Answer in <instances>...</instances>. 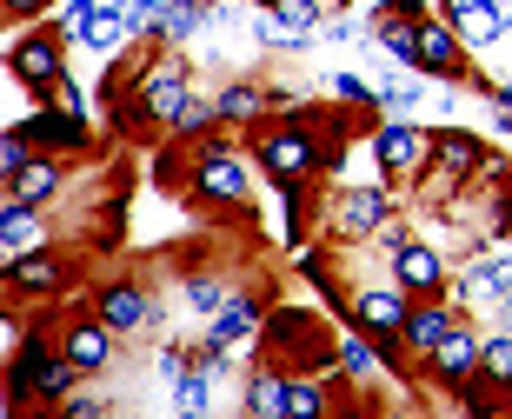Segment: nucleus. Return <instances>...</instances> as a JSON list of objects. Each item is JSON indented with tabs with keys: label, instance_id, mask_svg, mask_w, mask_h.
I'll list each match as a JSON object with an SVG mask.
<instances>
[{
	"label": "nucleus",
	"instance_id": "1",
	"mask_svg": "<svg viewBox=\"0 0 512 419\" xmlns=\"http://www.w3.org/2000/svg\"><path fill=\"white\" fill-rule=\"evenodd\" d=\"M326 7H333V0H266L260 40L266 47H306V40L326 27Z\"/></svg>",
	"mask_w": 512,
	"mask_h": 419
},
{
	"label": "nucleus",
	"instance_id": "2",
	"mask_svg": "<svg viewBox=\"0 0 512 419\" xmlns=\"http://www.w3.org/2000/svg\"><path fill=\"white\" fill-rule=\"evenodd\" d=\"M140 107H147V114H160L167 127H187V134H193V127H207V107H200V100H193L187 87L173 80L167 60H160V67L140 80Z\"/></svg>",
	"mask_w": 512,
	"mask_h": 419
},
{
	"label": "nucleus",
	"instance_id": "3",
	"mask_svg": "<svg viewBox=\"0 0 512 419\" xmlns=\"http://www.w3.org/2000/svg\"><path fill=\"white\" fill-rule=\"evenodd\" d=\"M14 380L34 386L40 400H67V393H74V380H80V366L74 360H47V353H40V340H27V346H14Z\"/></svg>",
	"mask_w": 512,
	"mask_h": 419
},
{
	"label": "nucleus",
	"instance_id": "4",
	"mask_svg": "<svg viewBox=\"0 0 512 419\" xmlns=\"http://www.w3.org/2000/svg\"><path fill=\"white\" fill-rule=\"evenodd\" d=\"M459 293L479 306H512V260L506 253H486V260H473V267L459 273Z\"/></svg>",
	"mask_w": 512,
	"mask_h": 419
},
{
	"label": "nucleus",
	"instance_id": "5",
	"mask_svg": "<svg viewBox=\"0 0 512 419\" xmlns=\"http://www.w3.org/2000/svg\"><path fill=\"white\" fill-rule=\"evenodd\" d=\"M333 227L346 233V240H366V233L386 227V193L380 187H353L340 193V207H333Z\"/></svg>",
	"mask_w": 512,
	"mask_h": 419
},
{
	"label": "nucleus",
	"instance_id": "6",
	"mask_svg": "<svg viewBox=\"0 0 512 419\" xmlns=\"http://www.w3.org/2000/svg\"><path fill=\"white\" fill-rule=\"evenodd\" d=\"M373 153H380V167H386V173H419L426 160H433V140L413 134V127H380Z\"/></svg>",
	"mask_w": 512,
	"mask_h": 419
},
{
	"label": "nucleus",
	"instance_id": "7",
	"mask_svg": "<svg viewBox=\"0 0 512 419\" xmlns=\"http://www.w3.org/2000/svg\"><path fill=\"white\" fill-rule=\"evenodd\" d=\"M260 160L273 167V180H300V173H313V140L306 134H266V147H260Z\"/></svg>",
	"mask_w": 512,
	"mask_h": 419
},
{
	"label": "nucleus",
	"instance_id": "8",
	"mask_svg": "<svg viewBox=\"0 0 512 419\" xmlns=\"http://www.w3.org/2000/svg\"><path fill=\"white\" fill-rule=\"evenodd\" d=\"M100 320L114 326V333H147V320H153V300L140 293V286H114V293L100 300Z\"/></svg>",
	"mask_w": 512,
	"mask_h": 419
},
{
	"label": "nucleus",
	"instance_id": "9",
	"mask_svg": "<svg viewBox=\"0 0 512 419\" xmlns=\"http://www.w3.org/2000/svg\"><path fill=\"white\" fill-rule=\"evenodd\" d=\"M14 74L27 80V87H54V80H60V47L47 34L20 40V47H14Z\"/></svg>",
	"mask_w": 512,
	"mask_h": 419
},
{
	"label": "nucleus",
	"instance_id": "10",
	"mask_svg": "<svg viewBox=\"0 0 512 419\" xmlns=\"http://www.w3.org/2000/svg\"><path fill=\"white\" fill-rule=\"evenodd\" d=\"M419 67H426V74L459 80V47H453V27H439V20H419Z\"/></svg>",
	"mask_w": 512,
	"mask_h": 419
},
{
	"label": "nucleus",
	"instance_id": "11",
	"mask_svg": "<svg viewBox=\"0 0 512 419\" xmlns=\"http://www.w3.org/2000/svg\"><path fill=\"white\" fill-rule=\"evenodd\" d=\"M40 240V220H34V200H27V207H20L14 193H7V213H0V247H7V267H14L20 253L34 247Z\"/></svg>",
	"mask_w": 512,
	"mask_h": 419
},
{
	"label": "nucleus",
	"instance_id": "12",
	"mask_svg": "<svg viewBox=\"0 0 512 419\" xmlns=\"http://www.w3.org/2000/svg\"><path fill=\"white\" fill-rule=\"evenodd\" d=\"M353 320L366 326V333H399V326H406V300H399V293H360V300H353Z\"/></svg>",
	"mask_w": 512,
	"mask_h": 419
},
{
	"label": "nucleus",
	"instance_id": "13",
	"mask_svg": "<svg viewBox=\"0 0 512 419\" xmlns=\"http://www.w3.org/2000/svg\"><path fill=\"white\" fill-rule=\"evenodd\" d=\"M127 34H133V27H127V14H120L114 0H94V14H87V27H80V40H87L94 54H114Z\"/></svg>",
	"mask_w": 512,
	"mask_h": 419
},
{
	"label": "nucleus",
	"instance_id": "14",
	"mask_svg": "<svg viewBox=\"0 0 512 419\" xmlns=\"http://www.w3.org/2000/svg\"><path fill=\"white\" fill-rule=\"evenodd\" d=\"M399 286H406V293H439V286H446L439 253H426V247H399Z\"/></svg>",
	"mask_w": 512,
	"mask_h": 419
},
{
	"label": "nucleus",
	"instance_id": "15",
	"mask_svg": "<svg viewBox=\"0 0 512 419\" xmlns=\"http://www.w3.org/2000/svg\"><path fill=\"white\" fill-rule=\"evenodd\" d=\"M200 193H213V200H247V173H240V160L207 153V160H200Z\"/></svg>",
	"mask_w": 512,
	"mask_h": 419
},
{
	"label": "nucleus",
	"instance_id": "16",
	"mask_svg": "<svg viewBox=\"0 0 512 419\" xmlns=\"http://www.w3.org/2000/svg\"><path fill=\"white\" fill-rule=\"evenodd\" d=\"M114 326H67V360L80 366V373H100L107 366V353H114V340H107Z\"/></svg>",
	"mask_w": 512,
	"mask_h": 419
},
{
	"label": "nucleus",
	"instance_id": "17",
	"mask_svg": "<svg viewBox=\"0 0 512 419\" xmlns=\"http://www.w3.org/2000/svg\"><path fill=\"white\" fill-rule=\"evenodd\" d=\"M373 34L386 40V54H393V60H413V67H419V20H413V14L386 7V14L373 20Z\"/></svg>",
	"mask_w": 512,
	"mask_h": 419
},
{
	"label": "nucleus",
	"instance_id": "18",
	"mask_svg": "<svg viewBox=\"0 0 512 419\" xmlns=\"http://www.w3.org/2000/svg\"><path fill=\"white\" fill-rule=\"evenodd\" d=\"M433 160H439V173H446V180H466L473 167H486L479 140H466V134H439L433 140Z\"/></svg>",
	"mask_w": 512,
	"mask_h": 419
},
{
	"label": "nucleus",
	"instance_id": "19",
	"mask_svg": "<svg viewBox=\"0 0 512 419\" xmlns=\"http://www.w3.org/2000/svg\"><path fill=\"white\" fill-rule=\"evenodd\" d=\"M433 360H439V380H473V373H479V340H466V333L453 326Z\"/></svg>",
	"mask_w": 512,
	"mask_h": 419
},
{
	"label": "nucleus",
	"instance_id": "20",
	"mask_svg": "<svg viewBox=\"0 0 512 419\" xmlns=\"http://www.w3.org/2000/svg\"><path fill=\"white\" fill-rule=\"evenodd\" d=\"M253 326H260V306H253V300H227L220 313H213V340L240 346V340H253Z\"/></svg>",
	"mask_w": 512,
	"mask_h": 419
},
{
	"label": "nucleus",
	"instance_id": "21",
	"mask_svg": "<svg viewBox=\"0 0 512 419\" xmlns=\"http://www.w3.org/2000/svg\"><path fill=\"white\" fill-rule=\"evenodd\" d=\"M446 333H453V320H446L439 306H419V313H406V340H413L419 353H439V346H446Z\"/></svg>",
	"mask_w": 512,
	"mask_h": 419
},
{
	"label": "nucleus",
	"instance_id": "22",
	"mask_svg": "<svg viewBox=\"0 0 512 419\" xmlns=\"http://www.w3.org/2000/svg\"><path fill=\"white\" fill-rule=\"evenodd\" d=\"M247 406H253V413H293V380H280V373H260V380L247 386Z\"/></svg>",
	"mask_w": 512,
	"mask_h": 419
},
{
	"label": "nucleus",
	"instance_id": "23",
	"mask_svg": "<svg viewBox=\"0 0 512 419\" xmlns=\"http://www.w3.org/2000/svg\"><path fill=\"white\" fill-rule=\"evenodd\" d=\"M80 134H87V127H80V114H67V107L34 120V140H47V147H80Z\"/></svg>",
	"mask_w": 512,
	"mask_h": 419
},
{
	"label": "nucleus",
	"instance_id": "24",
	"mask_svg": "<svg viewBox=\"0 0 512 419\" xmlns=\"http://www.w3.org/2000/svg\"><path fill=\"white\" fill-rule=\"evenodd\" d=\"M479 373H486V380H499V386H512V326L479 346Z\"/></svg>",
	"mask_w": 512,
	"mask_h": 419
},
{
	"label": "nucleus",
	"instance_id": "25",
	"mask_svg": "<svg viewBox=\"0 0 512 419\" xmlns=\"http://www.w3.org/2000/svg\"><path fill=\"white\" fill-rule=\"evenodd\" d=\"M7 193L14 200H40V193H54V167H40V160H27V167L7 180Z\"/></svg>",
	"mask_w": 512,
	"mask_h": 419
},
{
	"label": "nucleus",
	"instance_id": "26",
	"mask_svg": "<svg viewBox=\"0 0 512 419\" xmlns=\"http://www.w3.org/2000/svg\"><path fill=\"white\" fill-rule=\"evenodd\" d=\"M207 380L213 373H180V380H173V406H180V413H207Z\"/></svg>",
	"mask_w": 512,
	"mask_h": 419
},
{
	"label": "nucleus",
	"instance_id": "27",
	"mask_svg": "<svg viewBox=\"0 0 512 419\" xmlns=\"http://www.w3.org/2000/svg\"><path fill=\"white\" fill-rule=\"evenodd\" d=\"M453 20H459V34H466V40H493L499 34L493 7H453Z\"/></svg>",
	"mask_w": 512,
	"mask_h": 419
},
{
	"label": "nucleus",
	"instance_id": "28",
	"mask_svg": "<svg viewBox=\"0 0 512 419\" xmlns=\"http://www.w3.org/2000/svg\"><path fill=\"white\" fill-rule=\"evenodd\" d=\"M213 114H220V120H253V114H260V94H253V87H227Z\"/></svg>",
	"mask_w": 512,
	"mask_h": 419
},
{
	"label": "nucleus",
	"instance_id": "29",
	"mask_svg": "<svg viewBox=\"0 0 512 419\" xmlns=\"http://www.w3.org/2000/svg\"><path fill=\"white\" fill-rule=\"evenodd\" d=\"M54 273H60L54 260H14V280L20 286H54Z\"/></svg>",
	"mask_w": 512,
	"mask_h": 419
},
{
	"label": "nucleus",
	"instance_id": "30",
	"mask_svg": "<svg viewBox=\"0 0 512 419\" xmlns=\"http://www.w3.org/2000/svg\"><path fill=\"white\" fill-rule=\"evenodd\" d=\"M386 107H419V80H380Z\"/></svg>",
	"mask_w": 512,
	"mask_h": 419
},
{
	"label": "nucleus",
	"instance_id": "31",
	"mask_svg": "<svg viewBox=\"0 0 512 419\" xmlns=\"http://www.w3.org/2000/svg\"><path fill=\"white\" fill-rule=\"evenodd\" d=\"M340 366H346V373H360V380H366V373H373V353H366L360 340H346V346H340Z\"/></svg>",
	"mask_w": 512,
	"mask_h": 419
},
{
	"label": "nucleus",
	"instance_id": "32",
	"mask_svg": "<svg viewBox=\"0 0 512 419\" xmlns=\"http://www.w3.org/2000/svg\"><path fill=\"white\" fill-rule=\"evenodd\" d=\"M187 300H193V306H207V313H220V306H227L213 280H193V286H187Z\"/></svg>",
	"mask_w": 512,
	"mask_h": 419
},
{
	"label": "nucleus",
	"instance_id": "33",
	"mask_svg": "<svg viewBox=\"0 0 512 419\" xmlns=\"http://www.w3.org/2000/svg\"><path fill=\"white\" fill-rule=\"evenodd\" d=\"M153 20H160V14H153V0H127V27H133V34H147Z\"/></svg>",
	"mask_w": 512,
	"mask_h": 419
},
{
	"label": "nucleus",
	"instance_id": "34",
	"mask_svg": "<svg viewBox=\"0 0 512 419\" xmlns=\"http://www.w3.org/2000/svg\"><path fill=\"white\" fill-rule=\"evenodd\" d=\"M320 34H333V40H360L366 27H360V20H346V14H326V27H320Z\"/></svg>",
	"mask_w": 512,
	"mask_h": 419
},
{
	"label": "nucleus",
	"instance_id": "35",
	"mask_svg": "<svg viewBox=\"0 0 512 419\" xmlns=\"http://www.w3.org/2000/svg\"><path fill=\"white\" fill-rule=\"evenodd\" d=\"M333 94H340V100H373V87L353 80V74H340V80H333Z\"/></svg>",
	"mask_w": 512,
	"mask_h": 419
},
{
	"label": "nucleus",
	"instance_id": "36",
	"mask_svg": "<svg viewBox=\"0 0 512 419\" xmlns=\"http://www.w3.org/2000/svg\"><path fill=\"white\" fill-rule=\"evenodd\" d=\"M0 160H7V180H14L20 167H27V147H20V134H7V147H0Z\"/></svg>",
	"mask_w": 512,
	"mask_h": 419
},
{
	"label": "nucleus",
	"instance_id": "37",
	"mask_svg": "<svg viewBox=\"0 0 512 419\" xmlns=\"http://www.w3.org/2000/svg\"><path fill=\"white\" fill-rule=\"evenodd\" d=\"M380 247H386V253H399V247H413V240H406V220H386V227H380Z\"/></svg>",
	"mask_w": 512,
	"mask_h": 419
},
{
	"label": "nucleus",
	"instance_id": "38",
	"mask_svg": "<svg viewBox=\"0 0 512 419\" xmlns=\"http://www.w3.org/2000/svg\"><path fill=\"white\" fill-rule=\"evenodd\" d=\"M320 393H313V386H300V380H293V413H320Z\"/></svg>",
	"mask_w": 512,
	"mask_h": 419
},
{
	"label": "nucleus",
	"instance_id": "39",
	"mask_svg": "<svg viewBox=\"0 0 512 419\" xmlns=\"http://www.w3.org/2000/svg\"><path fill=\"white\" fill-rule=\"evenodd\" d=\"M499 120H512V87H499Z\"/></svg>",
	"mask_w": 512,
	"mask_h": 419
},
{
	"label": "nucleus",
	"instance_id": "40",
	"mask_svg": "<svg viewBox=\"0 0 512 419\" xmlns=\"http://www.w3.org/2000/svg\"><path fill=\"white\" fill-rule=\"evenodd\" d=\"M7 7H40V0H7Z\"/></svg>",
	"mask_w": 512,
	"mask_h": 419
},
{
	"label": "nucleus",
	"instance_id": "41",
	"mask_svg": "<svg viewBox=\"0 0 512 419\" xmlns=\"http://www.w3.org/2000/svg\"><path fill=\"white\" fill-rule=\"evenodd\" d=\"M173 7H193V0H173Z\"/></svg>",
	"mask_w": 512,
	"mask_h": 419
}]
</instances>
